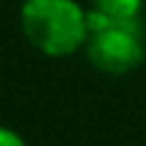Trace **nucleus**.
<instances>
[{"instance_id":"obj_1","label":"nucleus","mask_w":146,"mask_h":146,"mask_svg":"<svg viewBox=\"0 0 146 146\" xmlns=\"http://www.w3.org/2000/svg\"><path fill=\"white\" fill-rule=\"evenodd\" d=\"M21 28L38 51L67 56L87 41V13L74 0H26Z\"/></svg>"},{"instance_id":"obj_2","label":"nucleus","mask_w":146,"mask_h":146,"mask_svg":"<svg viewBox=\"0 0 146 146\" xmlns=\"http://www.w3.org/2000/svg\"><path fill=\"white\" fill-rule=\"evenodd\" d=\"M87 56L92 67L108 74H123L144 62L141 26L136 18L115 21L100 13H87Z\"/></svg>"},{"instance_id":"obj_3","label":"nucleus","mask_w":146,"mask_h":146,"mask_svg":"<svg viewBox=\"0 0 146 146\" xmlns=\"http://www.w3.org/2000/svg\"><path fill=\"white\" fill-rule=\"evenodd\" d=\"M90 3H92V13H100L115 21H131L139 15L144 0H90Z\"/></svg>"},{"instance_id":"obj_4","label":"nucleus","mask_w":146,"mask_h":146,"mask_svg":"<svg viewBox=\"0 0 146 146\" xmlns=\"http://www.w3.org/2000/svg\"><path fill=\"white\" fill-rule=\"evenodd\" d=\"M0 146H26V141L18 133H13V131L0 128Z\"/></svg>"}]
</instances>
